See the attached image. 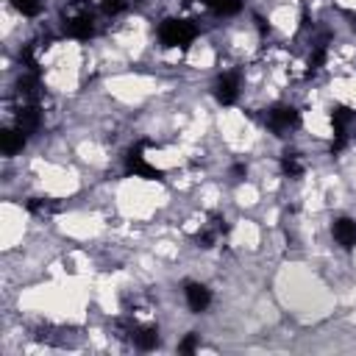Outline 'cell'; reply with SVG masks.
Wrapping results in <instances>:
<instances>
[{
    "instance_id": "6da1fadb",
    "label": "cell",
    "mask_w": 356,
    "mask_h": 356,
    "mask_svg": "<svg viewBox=\"0 0 356 356\" xmlns=\"http://www.w3.org/2000/svg\"><path fill=\"white\" fill-rule=\"evenodd\" d=\"M197 36V28L186 19H164L159 25V39L164 47H189Z\"/></svg>"
},
{
    "instance_id": "7a4b0ae2",
    "label": "cell",
    "mask_w": 356,
    "mask_h": 356,
    "mask_svg": "<svg viewBox=\"0 0 356 356\" xmlns=\"http://www.w3.org/2000/svg\"><path fill=\"white\" fill-rule=\"evenodd\" d=\"M267 125L278 134H286V131H295L300 125V111L295 106H275L270 108L267 114Z\"/></svg>"
},
{
    "instance_id": "ba28073f",
    "label": "cell",
    "mask_w": 356,
    "mask_h": 356,
    "mask_svg": "<svg viewBox=\"0 0 356 356\" xmlns=\"http://www.w3.org/2000/svg\"><path fill=\"white\" fill-rule=\"evenodd\" d=\"M184 295H186V306H189L192 312H206L209 303H211V292H209L203 284H195V281L186 284Z\"/></svg>"
},
{
    "instance_id": "9a60e30c",
    "label": "cell",
    "mask_w": 356,
    "mask_h": 356,
    "mask_svg": "<svg viewBox=\"0 0 356 356\" xmlns=\"http://www.w3.org/2000/svg\"><path fill=\"white\" fill-rule=\"evenodd\" d=\"M217 236H220V231H217V228H214V225L209 222V225H206L203 231H197V234H195V242H197L200 248H214Z\"/></svg>"
},
{
    "instance_id": "8fae6325",
    "label": "cell",
    "mask_w": 356,
    "mask_h": 356,
    "mask_svg": "<svg viewBox=\"0 0 356 356\" xmlns=\"http://www.w3.org/2000/svg\"><path fill=\"white\" fill-rule=\"evenodd\" d=\"M131 342L139 350H153L159 345V328L156 325H134L131 328Z\"/></svg>"
},
{
    "instance_id": "2e32d148",
    "label": "cell",
    "mask_w": 356,
    "mask_h": 356,
    "mask_svg": "<svg viewBox=\"0 0 356 356\" xmlns=\"http://www.w3.org/2000/svg\"><path fill=\"white\" fill-rule=\"evenodd\" d=\"M325 58H328V50L325 47H312V53H309V72L320 70L325 64Z\"/></svg>"
},
{
    "instance_id": "7c38bea8",
    "label": "cell",
    "mask_w": 356,
    "mask_h": 356,
    "mask_svg": "<svg viewBox=\"0 0 356 356\" xmlns=\"http://www.w3.org/2000/svg\"><path fill=\"white\" fill-rule=\"evenodd\" d=\"M214 14L220 17H231V14H239L242 11V0H203Z\"/></svg>"
},
{
    "instance_id": "8992f818",
    "label": "cell",
    "mask_w": 356,
    "mask_h": 356,
    "mask_svg": "<svg viewBox=\"0 0 356 356\" xmlns=\"http://www.w3.org/2000/svg\"><path fill=\"white\" fill-rule=\"evenodd\" d=\"M331 234H334L337 245H342L345 250L356 248V220H350V217L334 220V222H331Z\"/></svg>"
},
{
    "instance_id": "5bb4252c",
    "label": "cell",
    "mask_w": 356,
    "mask_h": 356,
    "mask_svg": "<svg viewBox=\"0 0 356 356\" xmlns=\"http://www.w3.org/2000/svg\"><path fill=\"white\" fill-rule=\"evenodd\" d=\"M11 6H14L22 17H36L44 3H42V0H11Z\"/></svg>"
},
{
    "instance_id": "d6986e66",
    "label": "cell",
    "mask_w": 356,
    "mask_h": 356,
    "mask_svg": "<svg viewBox=\"0 0 356 356\" xmlns=\"http://www.w3.org/2000/svg\"><path fill=\"white\" fill-rule=\"evenodd\" d=\"M28 209H31V211H36V214H44V211H56V209H58V203H53V200H31V203H28Z\"/></svg>"
},
{
    "instance_id": "ac0fdd59",
    "label": "cell",
    "mask_w": 356,
    "mask_h": 356,
    "mask_svg": "<svg viewBox=\"0 0 356 356\" xmlns=\"http://www.w3.org/2000/svg\"><path fill=\"white\" fill-rule=\"evenodd\" d=\"M197 345H200V337H197V334H186V337L178 342V350H181V353H192V350H197Z\"/></svg>"
},
{
    "instance_id": "3957f363",
    "label": "cell",
    "mask_w": 356,
    "mask_h": 356,
    "mask_svg": "<svg viewBox=\"0 0 356 356\" xmlns=\"http://www.w3.org/2000/svg\"><path fill=\"white\" fill-rule=\"evenodd\" d=\"M145 147H147V142H139L136 147H131V153L125 156V172L139 175V178H161V170H156L153 164H147V159L142 156Z\"/></svg>"
},
{
    "instance_id": "e0dca14e",
    "label": "cell",
    "mask_w": 356,
    "mask_h": 356,
    "mask_svg": "<svg viewBox=\"0 0 356 356\" xmlns=\"http://www.w3.org/2000/svg\"><path fill=\"white\" fill-rule=\"evenodd\" d=\"M100 8H103L108 17H114V14H122V11L128 8V0H100Z\"/></svg>"
},
{
    "instance_id": "5b68a950",
    "label": "cell",
    "mask_w": 356,
    "mask_h": 356,
    "mask_svg": "<svg viewBox=\"0 0 356 356\" xmlns=\"http://www.w3.org/2000/svg\"><path fill=\"white\" fill-rule=\"evenodd\" d=\"M214 97H217V103H222V106L236 103V97H239V75H236V72L220 75V78L214 81Z\"/></svg>"
},
{
    "instance_id": "9c48e42d",
    "label": "cell",
    "mask_w": 356,
    "mask_h": 356,
    "mask_svg": "<svg viewBox=\"0 0 356 356\" xmlns=\"http://www.w3.org/2000/svg\"><path fill=\"white\" fill-rule=\"evenodd\" d=\"M39 72H25L19 81H17V97L22 100V103H36L39 100Z\"/></svg>"
},
{
    "instance_id": "ffe728a7",
    "label": "cell",
    "mask_w": 356,
    "mask_h": 356,
    "mask_svg": "<svg viewBox=\"0 0 356 356\" xmlns=\"http://www.w3.org/2000/svg\"><path fill=\"white\" fill-rule=\"evenodd\" d=\"M350 22H353V28H356V14H350Z\"/></svg>"
},
{
    "instance_id": "277c9868",
    "label": "cell",
    "mask_w": 356,
    "mask_h": 356,
    "mask_svg": "<svg viewBox=\"0 0 356 356\" xmlns=\"http://www.w3.org/2000/svg\"><path fill=\"white\" fill-rule=\"evenodd\" d=\"M64 33L72 36V39H89L95 33V17H92V11H78V14L64 17Z\"/></svg>"
},
{
    "instance_id": "30bf717a",
    "label": "cell",
    "mask_w": 356,
    "mask_h": 356,
    "mask_svg": "<svg viewBox=\"0 0 356 356\" xmlns=\"http://www.w3.org/2000/svg\"><path fill=\"white\" fill-rule=\"evenodd\" d=\"M25 139H28L25 131H19V128H3L0 131V150L6 156H14V153H19L25 147Z\"/></svg>"
},
{
    "instance_id": "4fadbf2b",
    "label": "cell",
    "mask_w": 356,
    "mask_h": 356,
    "mask_svg": "<svg viewBox=\"0 0 356 356\" xmlns=\"http://www.w3.org/2000/svg\"><path fill=\"white\" fill-rule=\"evenodd\" d=\"M281 170H284V175H289V178H300L303 175V161L295 156V153H286V156H281Z\"/></svg>"
},
{
    "instance_id": "52a82bcc",
    "label": "cell",
    "mask_w": 356,
    "mask_h": 356,
    "mask_svg": "<svg viewBox=\"0 0 356 356\" xmlns=\"http://www.w3.org/2000/svg\"><path fill=\"white\" fill-rule=\"evenodd\" d=\"M39 122H42V111H39V106H36V103H22V106L17 108V128H19V131H25L28 136H31V134H36Z\"/></svg>"
}]
</instances>
